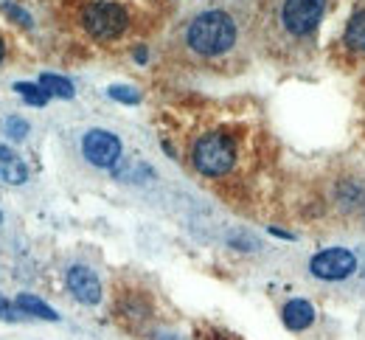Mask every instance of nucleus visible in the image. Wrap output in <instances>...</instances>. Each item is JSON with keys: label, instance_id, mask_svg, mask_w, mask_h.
<instances>
[{"label": "nucleus", "instance_id": "3", "mask_svg": "<svg viewBox=\"0 0 365 340\" xmlns=\"http://www.w3.org/2000/svg\"><path fill=\"white\" fill-rule=\"evenodd\" d=\"M191 163L205 177H222L236 163V144L225 133H205L191 149Z\"/></svg>", "mask_w": 365, "mask_h": 340}, {"label": "nucleus", "instance_id": "1", "mask_svg": "<svg viewBox=\"0 0 365 340\" xmlns=\"http://www.w3.org/2000/svg\"><path fill=\"white\" fill-rule=\"evenodd\" d=\"M236 40H239L236 20L228 11H220V9L197 14L185 29V46L197 56H205V59L228 53L236 46Z\"/></svg>", "mask_w": 365, "mask_h": 340}, {"label": "nucleus", "instance_id": "16", "mask_svg": "<svg viewBox=\"0 0 365 340\" xmlns=\"http://www.w3.org/2000/svg\"><path fill=\"white\" fill-rule=\"evenodd\" d=\"M6 133H9L11 141H23V138L29 135V124H26L23 118H9V121H6Z\"/></svg>", "mask_w": 365, "mask_h": 340}, {"label": "nucleus", "instance_id": "21", "mask_svg": "<svg viewBox=\"0 0 365 340\" xmlns=\"http://www.w3.org/2000/svg\"><path fill=\"white\" fill-rule=\"evenodd\" d=\"M0 220H3V214H0Z\"/></svg>", "mask_w": 365, "mask_h": 340}, {"label": "nucleus", "instance_id": "4", "mask_svg": "<svg viewBox=\"0 0 365 340\" xmlns=\"http://www.w3.org/2000/svg\"><path fill=\"white\" fill-rule=\"evenodd\" d=\"M82 23L88 29L93 40H118L124 31H127V9L118 6V3H110V0H96L85 9L82 14Z\"/></svg>", "mask_w": 365, "mask_h": 340}, {"label": "nucleus", "instance_id": "20", "mask_svg": "<svg viewBox=\"0 0 365 340\" xmlns=\"http://www.w3.org/2000/svg\"><path fill=\"white\" fill-rule=\"evenodd\" d=\"M0 62H3V43H0Z\"/></svg>", "mask_w": 365, "mask_h": 340}, {"label": "nucleus", "instance_id": "5", "mask_svg": "<svg viewBox=\"0 0 365 340\" xmlns=\"http://www.w3.org/2000/svg\"><path fill=\"white\" fill-rule=\"evenodd\" d=\"M309 270L315 279H323V282H343L357 270V256L346 247H329L312 256Z\"/></svg>", "mask_w": 365, "mask_h": 340}, {"label": "nucleus", "instance_id": "6", "mask_svg": "<svg viewBox=\"0 0 365 340\" xmlns=\"http://www.w3.org/2000/svg\"><path fill=\"white\" fill-rule=\"evenodd\" d=\"M82 152L98 169H115L121 160V141L107 130H91L82 138Z\"/></svg>", "mask_w": 365, "mask_h": 340}, {"label": "nucleus", "instance_id": "13", "mask_svg": "<svg viewBox=\"0 0 365 340\" xmlns=\"http://www.w3.org/2000/svg\"><path fill=\"white\" fill-rule=\"evenodd\" d=\"M40 85L48 91V96H59V98H73V85L62 76H53V73H43L40 76Z\"/></svg>", "mask_w": 365, "mask_h": 340}, {"label": "nucleus", "instance_id": "8", "mask_svg": "<svg viewBox=\"0 0 365 340\" xmlns=\"http://www.w3.org/2000/svg\"><path fill=\"white\" fill-rule=\"evenodd\" d=\"M281 321H284L287 329H292V332H304L307 326L315 324V306H312L309 301H304V298H292V301L284 304V309H281Z\"/></svg>", "mask_w": 365, "mask_h": 340}, {"label": "nucleus", "instance_id": "17", "mask_svg": "<svg viewBox=\"0 0 365 340\" xmlns=\"http://www.w3.org/2000/svg\"><path fill=\"white\" fill-rule=\"evenodd\" d=\"M20 309H17V304H9L3 295H0V321H20V315H17Z\"/></svg>", "mask_w": 365, "mask_h": 340}, {"label": "nucleus", "instance_id": "10", "mask_svg": "<svg viewBox=\"0 0 365 340\" xmlns=\"http://www.w3.org/2000/svg\"><path fill=\"white\" fill-rule=\"evenodd\" d=\"M343 43L351 51H365V9H357V11L349 17Z\"/></svg>", "mask_w": 365, "mask_h": 340}, {"label": "nucleus", "instance_id": "19", "mask_svg": "<svg viewBox=\"0 0 365 340\" xmlns=\"http://www.w3.org/2000/svg\"><path fill=\"white\" fill-rule=\"evenodd\" d=\"M160 340H182V338H175V335H166V338H160Z\"/></svg>", "mask_w": 365, "mask_h": 340}, {"label": "nucleus", "instance_id": "15", "mask_svg": "<svg viewBox=\"0 0 365 340\" xmlns=\"http://www.w3.org/2000/svg\"><path fill=\"white\" fill-rule=\"evenodd\" d=\"M107 93H110V98H115L121 104H138L140 101V93H138L135 88H127V85H113Z\"/></svg>", "mask_w": 365, "mask_h": 340}, {"label": "nucleus", "instance_id": "2", "mask_svg": "<svg viewBox=\"0 0 365 340\" xmlns=\"http://www.w3.org/2000/svg\"><path fill=\"white\" fill-rule=\"evenodd\" d=\"M329 0H284L278 9V29L292 43H309L326 14Z\"/></svg>", "mask_w": 365, "mask_h": 340}, {"label": "nucleus", "instance_id": "14", "mask_svg": "<svg viewBox=\"0 0 365 340\" xmlns=\"http://www.w3.org/2000/svg\"><path fill=\"white\" fill-rule=\"evenodd\" d=\"M14 91L20 93V96L26 98L29 104H34V107H43L48 101V91L43 85H31V82H17L14 85Z\"/></svg>", "mask_w": 365, "mask_h": 340}, {"label": "nucleus", "instance_id": "18", "mask_svg": "<svg viewBox=\"0 0 365 340\" xmlns=\"http://www.w3.org/2000/svg\"><path fill=\"white\" fill-rule=\"evenodd\" d=\"M3 11H6L9 17H14V20L20 23V26H31V14H26L23 9H17V6H11V3H6V6H3Z\"/></svg>", "mask_w": 365, "mask_h": 340}, {"label": "nucleus", "instance_id": "11", "mask_svg": "<svg viewBox=\"0 0 365 340\" xmlns=\"http://www.w3.org/2000/svg\"><path fill=\"white\" fill-rule=\"evenodd\" d=\"M14 304H17V309L26 312V315H34V318H43V321H59V315H56L48 304H43L40 298H34V295H29V292H23Z\"/></svg>", "mask_w": 365, "mask_h": 340}, {"label": "nucleus", "instance_id": "12", "mask_svg": "<svg viewBox=\"0 0 365 340\" xmlns=\"http://www.w3.org/2000/svg\"><path fill=\"white\" fill-rule=\"evenodd\" d=\"M115 177H118V180H124V183H143L146 177H152V169H149L146 163L135 160V158H130L124 166H118V169H115Z\"/></svg>", "mask_w": 365, "mask_h": 340}, {"label": "nucleus", "instance_id": "7", "mask_svg": "<svg viewBox=\"0 0 365 340\" xmlns=\"http://www.w3.org/2000/svg\"><path fill=\"white\" fill-rule=\"evenodd\" d=\"M68 290L73 292L76 301H82L88 306L101 301V282H98V276L93 273L91 267H85V264H73L68 270Z\"/></svg>", "mask_w": 365, "mask_h": 340}, {"label": "nucleus", "instance_id": "9", "mask_svg": "<svg viewBox=\"0 0 365 340\" xmlns=\"http://www.w3.org/2000/svg\"><path fill=\"white\" fill-rule=\"evenodd\" d=\"M0 180H3V183H11V186H20V183L29 180L26 163H23L20 155L11 152L9 146H0Z\"/></svg>", "mask_w": 365, "mask_h": 340}]
</instances>
